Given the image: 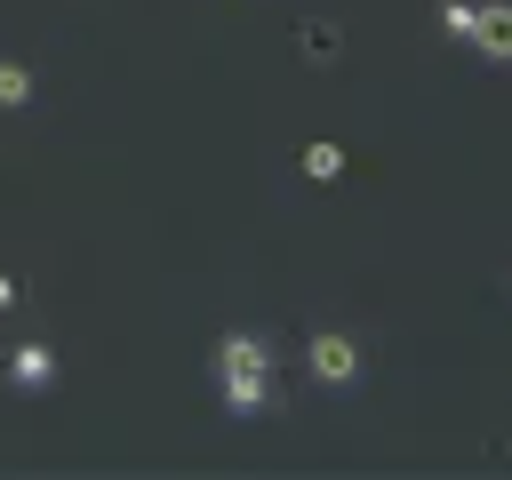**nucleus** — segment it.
<instances>
[{
	"mask_svg": "<svg viewBox=\"0 0 512 480\" xmlns=\"http://www.w3.org/2000/svg\"><path fill=\"white\" fill-rule=\"evenodd\" d=\"M216 384H224L232 416H264L272 408V352H264V336H224L216 344Z\"/></svg>",
	"mask_w": 512,
	"mask_h": 480,
	"instance_id": "1",
	"label": "nucleus"
},
{
	"mask_svg": "<svg viewBox=\"0 0 512 480\" xmlns=\"http://www.w3.org/2000/svg\"><path fill=\"white\" fill-rule=\"evenodd\" d=\"M304 360H312V376H320V384H352V376H360V344H352V336H336V328H320Z\"/></svg>",
	"mask_w": 512,
	"mask_h": 480,
	"instance_id": "2",
	"label": "nucleus"
},
{
	"mask_svg": "<svg viewBox=\"0 0 512 480\" xmlns=\"http://www.w3.org/2000/svg\"><path fill=\"white\" fill-rule=\"evenodd\" d=\"M472 48H480L488 64H512V8H504V0L472 16Z\"/></svg>",
	"mask_w": 512,
	"mask_h": 480,
	"instance_id": "3",
	"label": "nucleus"
},
{
	"mask_svg": "<svg viewBox=\"0 0 512 480\" xmlns=\"http://www.w3.org/2000/svg\"><path fill=\"white\" fill-rule=\"evenodd\" d=\"M8 376H16V384H24V392H40V384H48V376H56V360H48V344H24V352H16V360H8Z\"/></svg>",
	"mask_w": 512,
	"mask_h": 480,
	"instance_id": "4",
	"label": "nucleus"
},
{
	"mask_svg": "<svg viewBox=\"0 0 512 480\" xmlns=\"http://www.w3.org/2000/svg\"><path fill=\"white\" fill-rule=\"evenodd\" d=\"M304 176H312V184H336V176H344V152H336V144H304Z\"/></svg>",
	"mask_w": 512,
	"mask_h": 480,
	"instance_id": "5",
	"label": "nucleus"
},
{
	"mask_svg": "<svg viewBox=\"0 0 512 480\" xmlns=\"http://www.w3.org/2000/svg\"><path fill=\"white\" fill-rule=\"evenodd\" d=\"M16 104H32V72L24 64H0V112H16Z\"/></svg>",
	"mask_w": 512,
	"mask_h": 480,
	"instance_id": "6",
	"label": "nucleus"
},
{
	"mask_svg": "<svg viewBox=\"0 0 512 480\" xmlns=\"http://www.w3.org/2000/svg\"><path fill=\"white\" fill-rule=\"evenodd\" d=\"M472 16H480V8H472V0H440V24H448V32H456V40H472Z\"/></svg>",
	"mask_w": 512,
	"mask_h": 480,
	"instance_id": "7",
	"label": "nucleus"
},
{
	"mask_svg": "<svg viewBox=\"0 0 512 480\" xmlns=\"http://www.w3.org/2000/svg\"><path fill=\"white\" fill-rule=\"evenodd\" d=\"M8 304H16V280H8V272H0V312H8Z\"/></svg>",
	"mask_w": 512,
	"mask_h": 480,
	"instance_id": "8",
	"label": "nucleus"
}]
</instances>
